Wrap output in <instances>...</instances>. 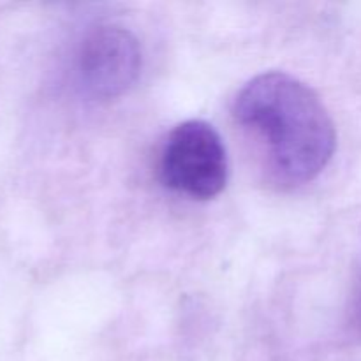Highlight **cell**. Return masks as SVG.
Returning <instances> with one entry per match:
<instances>
[{"mask_svg": "<svg viewBox=\"0 0 361 361\" xmlns=\"http://www.w3.org/2000/svg\"><path fill=\"white\" fill-rule=\"evenodd\" d=\"M228 154L221 134L204 120H187L168 136L161 154V178L169 189L212 200L228 183Z\"/></svg>", "mask_w": 361, "mask_h": 361, "instance_id": "cell-2", "label": "cell"}, {"mask_svg": "<svg viewBox=\"0 0 361 361\" xmlns=\"http://www.w3.org/2000/svg\"><path fill=\"white\" fill-rule=\"evenodd\" d=\"M141 63V46L133 32L116 25L97 27L78 49V85L92 99L120 97L137 81Z\"/></svg>", "mask_w": 361, "mask_h": 361, "instance_id": "cell-3", "label": "cell"}, {"mask_svg": "<svg viewBox=\"0 0 361 361\" xmlns=\"http://www.w3.org/2000/svg\"><path fill=\"white\" fill-rule=\"evenodd\" d=\"M236 122L264 148L271 171L302 185L328 166L337 147L335 123L316 92L286 73H264L238 92Z\"/></svg>", "mask_w": 361, "mask_h": 361, "instance_id": "cell-1", "label": "cell"}, {"mask_svg": "<svg viewBox=\"0 0 361 361\" xmlns=\"http://www.w3.org/2000/svg\"><path fill=\"white\" fill-rule=\"evenodd\" d=\"M360 307H361V302H360Z\"/></svg>", "mask_w": 361, "mask_h": 361, "instance_id": "cell-4", "label": "cell"}]
</instances>
